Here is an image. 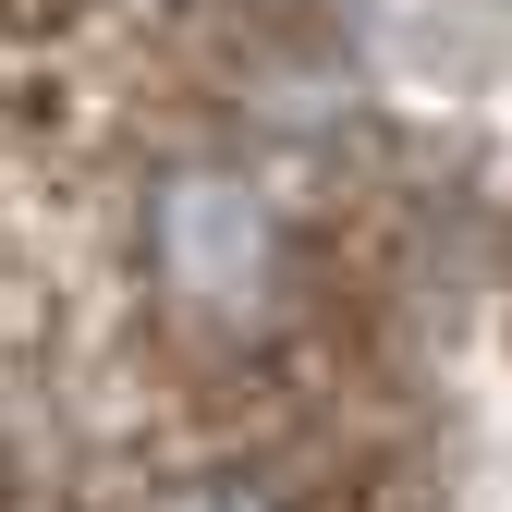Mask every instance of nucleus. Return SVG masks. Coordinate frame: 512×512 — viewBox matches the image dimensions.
<instances>
[{
    "label": "nucleus",
    "instance_id": "f03ea898",
    "mask_svg": "<svg viewBox=\"0 0 512 512\" xmlns=\"http://www.w3.org/2000/svg\"><path fill=\"white\" fill-rule=\"evenodd\" d=\"M171 512H269V500H244V488H183Z\"/></svg>",
    "mask_w": 512,
    "mask_h": 512
},
{
    "label": "nucleus",
    "instance_id": "f257e3e1",
    "mask_svg": "<svg viewBox=\"0 0 512 512\" xmlns=\"http://www.w3.org/2000/svg\"><path fill=\"white\" fill-rule=\"evenodd\" d=\"M147 269H159L171 305H196V317L232 330V317H256L281 293V220H269V196H256L244 171L183 159L147 196Z\"/></svg>",
    "mask_w": 512,
    "mask_h": 512
}]
</instances>
